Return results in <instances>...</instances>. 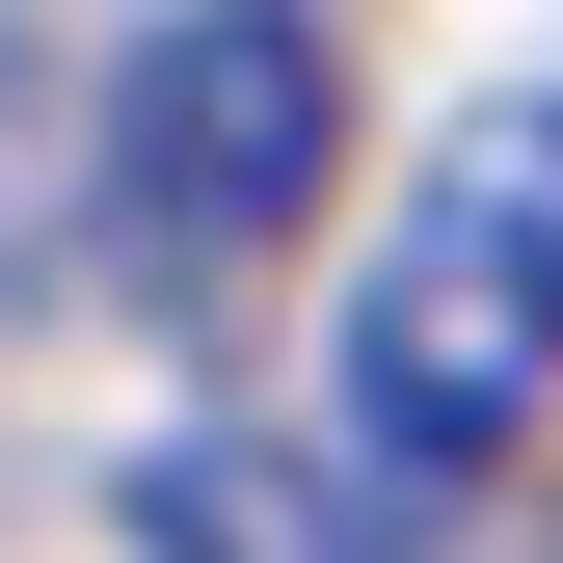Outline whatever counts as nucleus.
<instances>
[{
    "label": "nucleus",
    "mask_w": 563,
    "mask_h": 563,
    "mask_svg": "<svg viewBox=\"0 0 563 563\" xmlns=\"http://www.w3.org/2000/svg\"><path fill=\"white\" fill-rule=\"evenodd\" d=\"M108 268L134 296H242L268 242L349 188V54L296 27V0H162V27L108 54Z\"/></svg>",
    "instance_id": "obj_2"
},
{
    "label": "nucleus",
    "mask_w": 563,
    "mask_h": 563,
    "mask_svg": "<svg viewBox=\"0 0 563 563\" xmlns=\"http://www.w3.org/2000/svg\"><path fill=\"white\" fill-rule=\"evenodd\" d=\"M322 402H349V510L430 537L456 483L537 456L563 402V81H483L430 162H402V216L349 242V322H322Z\"/></svg>",
    "instance_id": "obj_1"
},
{
    "label": "nucleus",
    "mask_w": 563,
    "mask_h": 563,
    "mask_svg": "<svg viewBox=\"0 0 563 563\" xmlns=\"http://www.w3.org/2000/svg\"><path fill=\"white\" fill-rule=\"evenodd\" d=\"M108 537H134V563H402L296 430H162V456L108 483Z\"/></svg>",
    "instance_id": "obj_3"
},
{
    "label": "nucleus",
    "mask_w": 563,
    "mask_h": 563,
    "mask_svg": "<svg viewBox=\"0 0 563 563\" xmlns=\"http://www.w3.org/2000/svg\"><path fill=\"white\" fill-rule=\"evenodd\" d=\"M27 242L54 216H27V27H0V296H27Z\"/></svg>",
    "instance_id": "obj_4"
}]
</instances>
